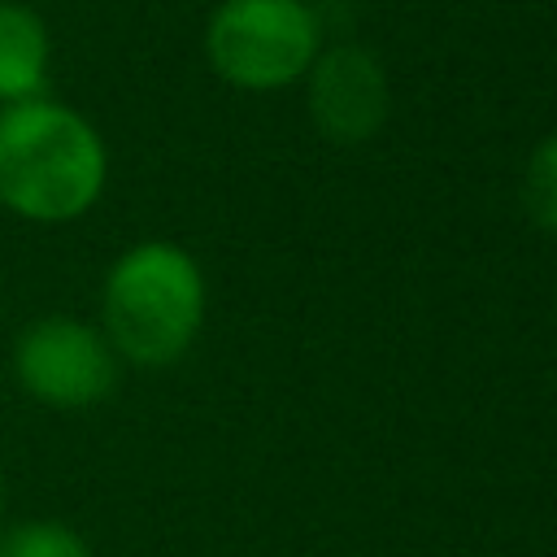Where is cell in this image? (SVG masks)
Listing matches in <instances>:
<instances>
[{
  "label": "cell",
  "instance_id": "obj_1",
  "mask_svg": "<svg viewBox=\"0 0 557 557\" xmlns=\"http://www.w3.org/2000/svg\"><path fill=\"white\" fill-rule=\"evenodd\" d=\"M109 148L91 117L52 96L0 109V209L30 226H65L96 209Z\"/></svg>",
  "mask_w": 557,
  "mask_h": 557
},
{
  "label": "cell",
  "instance_id": "obj_2",
  "mask_svg": "<svg viewBox=\"0 0 557 557\" xmlns=\"http://www.w3.org/2000/svg\"><path fill=\"white\" fill-rule=\"evenodd\" d=\"M205 322V274L196 257L170 239L126 248L100 287V331L117 361L161 370L174 366Z\"/></svg>",
  "mask_w": 557,
  "mask_h": 557
},
{
  "label": "cell",
  "instance_id": "obj_3",
  "mask_svg": "<svg viewBox=\"0 0 557 557\" xmlns=\"http://www.w3.org/2000/svg\"><path fill=\"white\" fill-rule=\"evenodd\" d=\"M209 65L244 91L296 83L318 52V22L300 0H222L205 30Z\"/></svg>",
  "mask_w": 557,
  "mask_h": 557
},
{
  "label": "cell",
  "instance_id": "obj_4",
  "mask_svg": "<svg viewBox=\"0 0 557 557\" xmlns=\"http://www.w3.org/2000/svg\"><path fill=\"white\" fill-rule=\"evenodd\" d=\"M122 361L96 322L74 313L30 318L13 339L17 387L48 409H91L113 396Z\"/></svg>",
  "mask_w": 557,
  "mask_h": 557
},
{
  "label": "cell",
  "instance_id": "obj_5",
  "mask_svg": "<svg viewBox=\"0 0 557 557\" xmlns=\"http://www.w3.org/2000/svg\"><path fill=\"white\" fill-rule=\"evenodd\" d=\"M309 78V113L318 131L335 144L370 139L387 117V78L379 61L361 48H331L322 52Z\"/></svg>",
  "mask_w": 557,
  "mask_h": 557
},
{
  "label": "cell",
  "instance_id": "obj_6",
  "mask_svg": "<svg viewBox=\"0 0 557 557\" xmlns=\"http://www.w3.org/2000/svg\"><path fill=\"white\" fill-rule=\"evenodd\" d=\"M52 30L26 0H0V109L48 96Z\"/></svg>",
  "mask_w": 557,
  "mask_h": 557
},
{
  "label": "cell",
  "instance_id": "obj_7",
  "mask_svg": "<svg viewBox=\"0 0 557 557\" xmlns=\"http://www.w3.org/2000/svg\"><path fill=\"white\" fill-rule=\"evenodd\" d=\"M0 557H91V544L61 518H22L0 527Z\"/></svg>",
  "mask_w": 557,
  "mask_h": 557
},
{
  "label": "cell",
  "instance_id": "obj_8",
  "mask_svg": "<svg viewBox=\"0 0 557 557\" xmlns=\"http://www.w3.org/2000/svg\"><path fill=\"white\" fill-rule=\"evenodd\" d=\"M522 205L535 218V226L557 231V135H548L522 174Z\"/></svg>",
  "mask_w": 557,
  "mask_h": 557
},
{
  "label": "cell",
  "instance_id": "obj_9",
  "mask_svg": "<svg viewBox=\"0 0 557 557\" xmlns=\"http://www.w3.org/2000/svg\"><path fill=\"white\" fill-rule=\"evenodd\" d=\"M4 500H9V487H4V470H0V522H4Z\"/></svg>",
  "mask_w": 557,
  "mask_h": 557
},
{
  "label": "cell",
  "instance_id": "obj_10",
  "mask_svg": "<svg viewBox=\"0 0 557 557\" xmlns=\"http://www.w3.org/2000/svg\"><path fill=\"white\" fill-rule=\"evenodd\" d=\"M0 322H4V292H0Z\"/></svg>",
  "mask_w": 557,
  "mask_h": 557
}]
</instances>
